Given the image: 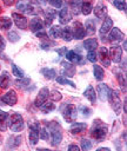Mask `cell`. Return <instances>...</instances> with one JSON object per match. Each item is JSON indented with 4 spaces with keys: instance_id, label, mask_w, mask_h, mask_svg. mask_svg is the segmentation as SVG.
<instances>
[{
    "instance_id": "db71d44e",
    "label": "cell",
    "mask_w": 127,
    "mask_h": 151,
    "mask_svg": "<svg viewBox=\"0 0 127 151\" xmlns=\"http://www.w3.org/2000/svg\"><path fill=\"white\" fill-rule=\"evenodd\" d=\"M96 151H111V150L107 149V147H100V149H98Z\"/></svg>"
},
{
    "instance_id": "ac0fdd59",
    "label": "cell",
    "mask_w": 127,
    "mask_h": 151,
    "mask_svg": "<svg viewBox=\"0 0 127 151\" xmlns=\"http://www.w3.org/2000/svg\"><path fill=\"white\" fill-rule=\"evenodd\" d=\"M112 26H113V20H112L109 17H106L105 20H103V22H102V25H101V28H100L101 35L108 33V32L112 29Z\"/></svg>"
},
{
    "instance_id": "4dcf8cb0",
    "label": "cell",
    "mask_w": 127,
    "mask_h": 151,
    "mask_svg": "<svg viewBox=\"0 0 127 151\" xmlns=\"http://www.w3.org/2000/svg\"><path fill=\"white\" fill-rule=\"evenodd\" d=\"M61 37L63 38V40L66 41H71L72 38H73V34H72V29L69 27H65L61 29Z\"/></svg>"
},
{
    "instance_id": "44dd1931",
    "label": "cell",
    "mask_w": 127,
    "mask_h": 151,
    "mask_svg": "<svg viewBox=\"0 0 127 151\" xmlns=\"http://www.w3.org/2000/svg\"><path fill=\"white\" fill-rule=\"evenodd\" d=\"M55 15H56V13L53 8H49L47 11H45V24L44 25H46V26L51 25L52 21L54 20V18H55Z\"/></svg>"
},
{
    "instance_id": "52a82bcc",
    "label": "cell",
    "mask_w": 127,
    "mask_h": 151,
    "mask_svg": "<svg viewBox=\"0 0 127 151\" xmlns=\"http://www.w3.org/2000/svg\"><path fill=\"white\" fill-rule=\"evenodd\" d=\"M39 123L29 124V143L32 145H35L39 140Z\"/></svg>"
},
{
    "instance_id": "603a6c76",
    "label": "cell",
    "mask_w": 127,
    "mask_h": 151,
    "mask_svg": "<svg viewBox=\"0 0 127 151\" xmlns=\"http://www.w3.org/2000/svg\"><path fill=\"white\" fill-rule=\"evenodd\" d=\"M9 81H11V78H9V74L5 71L0 74V87L1 88H7L8 85H9Z\"/></svg>"
},
{
    "instance_id": "30bf717a",
    "label": "cell",
    "mask_w": 127,
    "mask_h": 151,
    "mask_svg": "<svg viewBox=\"0 0 127 151\" xmlns=\"http://www.w3.org/2000/svg\"><path fill=\"white\" fill-rule=\"evenodd\" d=\"M109 55L112 58V60L114 63H119L121 60V55H122V48L119 45H114L109 48Z\"/></svg>"
},
{
    "instance_id": "681fc988",
    "label": "cell",
    "mask_w": 127,
    "mask_h": 151,
    "mask_svg": "<svg viewBox=\"0 0 127 151\" xmlns=\"http://www.w3.org/2000/svg\"><path fill=\"white\" fill-rule=\"evenodd\" d=\"M36 37L40 38V39H44V40H48V35L45 32H38L36 33Z\"/></svg>"
},
{
    "instance_id": "f6af8a7d",
    "label": "cell",
    "mask_w": 127,
    "mask_h": 151,
    "mask_svg": "<svg viewBox=\"0 0 127 151\" xmlns=\"http://www.w3.org/2000/svg\"><path fill=\"white\" fill-rule=\"evenodd\" d=\"M87 59L92 63H95L96 61V52L95 51H89L87 53Z\"/></svg>"
},
{
    "instance_id": "6f0895ef",
    "label": "cell",
    "mask_w": 127,
    "mask_h": 151,
    "mask_svg": "<svg viewBox=\"0 0 127 151\" xmlns=\"http://www.w3.org/2000/svg\"><path fill=\"white\" fill-rule=\"evenodd\" d=\"M0 12H1V8H0Z\"/></svg>"
},
{
    "instance_id": "5bb4252c",
    "label": "cell",
    "mask_w": 127,
    "mask_h": 151,
    "mask_svg": "<svg viewBox=\"0 0 127 151\" xmlns=\"http://www.w3.org/2000/svg\"><path fill=\"white\" fill-rule=\"evenodd\" d=\"M44 26H45V25H44V21H42L40 18H38V17H35V18H33V19L31 20L29 27H31V31L34 32V33H38V31H41Z\"/></svg>"
},
{
    "instance_id": "816d5d0a",
    "label": "cell",
    "mask_w": 127,
    "mask_h": 151,
    "mask_svg": "<svg viewBox=\"0 0 127 151\" xmlns=\"http://www.w3.org/2000/svg\"><path fill=\"white\" fill-rule=\"evenodd\" d=\"M5 48V41H4V38L0 35V50H4Z\"/></svg>"
},
{
    "instance_id": "d4e9b609",
    "label": "cell",
    "mask_w": 127,
    "mask_h": 151,
    "mask_svg": "<svg viewBox=\"0 0 127 151\" xmlns=\"http://www.w3.org/2000/svg\"><path fill=\"white\" fill-rule=\"evenodd\" d=\"M83 46L86 50L89 51H94L96 47H98V40L96 39H87L83 41Z\"/></svg>"
},
{
    "instance_id": "7c38bea8",
    "label": "cell",
    "mask_w": 127,
    "mask_h": 151,
    "mask_svg": "<svg viewBox=\"0 0 127 151\" xmlns=\"http://www.w3.org/2000/svg\"><path fill=\"white\" fill-rule=\"evenodd\" d=\"M71 19H72V15L69 13V9L67 7L61 8L60 12H59V21H60V24L66 25V24H68L71 21Z\"/></svg>"
},
{
    "instance_id": "7dc6e473",
    "label": "cell",
    "mask_w": 127,
    "mask_h": 151,
    "mask_svg": "<svg viewBox=\"0 0 127 151\" xmlns=\"http://www.w3.org/2000/svg\"><path fill=\"white\" fill-rule=\"evenodd\" d=\"M7 117H8V113L0 110V123H5L7 120Z\"/></svg>"
},
{
    "instance_id": "ab89813d",
    "label": "cell",
    "mask_w": 127,
    "mask_h": 151,
    "mask_svg": "<svg viewBox=\"0 0 127 151\" xmlns=\"http://www.w3.org/2000/svg\"><path fill=\"white\" fill-rule=\"evenodd\" d=\"M48 137H49V134H48V132H47V130H46L45 127L39 129V138H40V139H42V140H47Z\"/></svg>"
},
{
    "instance_id": "ba28073f",
    "label": "cell",
    "mask_w": 127,
    "mask_h": 151,
    "mask_svg": "<svg viewBox=\"0 0 127 151\" xmlns=\"http://www.w3.org/2000/svg\"><path fill=\"white\" fill-rule=\"evenodd\" d=\"M12 18L14 20V24L20 28V29H26L27 28V19L25 15L19 14V13H12Z\"/></svg>"
},
{
    "instance_id": "8992f818",
    "label": "cell",
    "mask_w": 127,
    "mask_h": 151,
    "mask_svg": "<svg viewBox=\"0 0 127 151\" xmlns=\"http://www.w3.org/2000/svg\"><path fill=\"white\" fill-rule=\"evenodd\" d=\"M71 29H72V34L75 39H82L86 35V31H85V28L80 21H74L73 27Z\"/></svg>"
},
{
    "instance_id": "7402d4cb",
    "label": "cell",
    "mask_w": 127,
    "mask_h": 151,
    "mask_svg": "<svg viewBox=\"0 0 127 151\" xmlns=\"http://www.w3.org/2000/svg\"><path fill=\"white\" fill-rule=\"evenodd\" d=\"M66 58H67V60L71 61V63H79L82 57H81V54L76 53L75 51H67Z\"/></svg>"
},
{
    "instance_id": "d590c367",
    "label": "cell",
    "mask_w": 127,
    "mask_h": 151,
    "mask_svg": "<svg viewBox=\"0 0 127 151\" xmlns=\"http://www.w3.org/2000/svg\"><path fill=\"white\" fill-rule=\"evenodd\" d=\"M48 97H49L53 101H58V100H60V99L62 98L61 93H60V92H58V91H51V92L48 93Z\"/></svg>"
},
{
    "instance_id": "3957f363",
    "label": "cell",
    "mask_w": 127,
    "mask_h": 151,
    "mask_svg": "<svg viewBox=\"0 0 127 151\" xmlns=\"http://www.w3.org/2000/svg\"><path fill=\"white\" fill-rule=\"evenodd\" d=\"M49 132H51V139H52V145H59L61 139H62V132L61 127L56 122H51L47 124Z\"/></svg>"
},
{
    "instance_id": "bcb514c9",
    "label": "cell",
    "mask_w": 127,
    "mask_h": 151,
    "mask_svg": "<svg viewBox=\"0 0 127 151\" xmlns=\"http://www.w3.org/2000/svg\"><path fill=\"white\" fill-rule=\"evenodd\" d=\"M79 110H80V112H81L85 117H88V116L91 114V112H92L91 109H88V107H86V106H80Z\"/></svg>"
},
{
    "instance_id": "f907efd6",
    "label": "cell",
    "mask_w": 127,
    "mask_h": 151,
    "mask_svg": "<svg viewBox=\"0 0 127 151\" xmlns=\"http://www.w3.org/2000/svg\"><path fill=\"white\" fill-rule=\"evenodd\" d=\"M67 151H80V149L78 147V145H69V147H68V150Z\"/></svg>"
},
{
    "instance_id": "4316f807",
    "label": "cell",
    "mask_w": 127,
    "mask_h": 151,
    "mask_svg": "<svg viewBox=\"0 0 127 151\" xmlns=\"http://www.w3.org/2000/svg\"><path fill=\"white\" fill-rule=\"evenodd\" d=\"M12 26V20L8 17H0V29H8Z\"/></svg>"
},
{
    "instance_id": "e575fe53",
    "label": "cell",
    "mask_w": 127,
    "mask_h": 151,
    "mask_svg": "<svg viewBox=\"0 0 127 151\" xmlns=\"http://www.w3.org/2000/svg\"><path fill=\"white\" fill-rule=\"evenodd\" d=\"M81 11H82V14L87 15L92 12V4L91 2H82L81 4Z\"/></svg>"
},
{
    "instance_id": "7bdbcfd3",
    "label": "cell",
    "mask_w": 127,
    "mask_h": 151,
    "mask_svg": "<svg viewBox=\"0 0 127 151\" xmlns=\"http://www.w3.org/2000/svg\"><path fill=\"white\" fill-rule=\"evenodd\" d=\"M29 79L28 78H21L20 80H15V85H18L19 87H21V86H27L28 84H29Z\"/></svg>"
},
{
    "instance_id": "11a10c76",
    "label": "cell",
    "mask_w": 127,
    "mask_h": 151,
    "mask_svg": "<svg viewBox=\"0 0 127 151\" xmlns=\"http://www.w3.org/2000/svg\"><path fill=\"white\" fill-rule=\"evenodd\" d=\"M5 4H6V5H7V6H8V5H13V1H12V2H11V1H6V2H5Z\"/></svg>"
},
{
    "instance_id": "484cf974",
    "label": "cell",
    "mask_w": 127,
    "mask_h": 151,
    "mask_svg": "<svg viewBox=\"0 0 127 151\" xmlns=\"http://www.w3.org/2000/svg\"><path fill=\"white\" fill-rule=\"evenodd\" d=\"M93 67H94V77H95V79L96 80H102L103 77H105L103 68L101 66H99V65H94Z\"/></svg>"
},
{
    "instance_id": "e0dca14e",
    "label": "cell",
    "mask_w": 127,
    "mask_h": 151,
    "mask_svg": "<svg viewBox=\"0 0 127 151\" xmlns=\"http://www.w3.org/2000/svg\"><path fill=\"white\" fill-rule=\"evenodd\" d=\"M96 90H98V93H99L100 99H101L102 101H105V100L107 99V97H108V93H109L111 88H109L107 85H105V84H100V85H98Z\"/></svg>"
},
{
    "instance_id": "9a60e30c",
    "label": "cell",
    "mask_w": 127,
    "mask_h": 151,
    "mask_svg": "<svg viewBox=\"0 0 127 151\" xmlns=\"http://www.w3.org/2000/svg\"><path fill=\"white\" fill-rule=\"evenodd\" d=\"M94 13L95 15L99 18V19H105L106 18V14H107V7L103 2H99L95 8H94Z\"/></svg>"
},
{
    "instance_id": "f1b7e54d",
    "label": "cell",
    "mask_w": 127,
    "mask_h": 151,
    "mask_svg": "<svg viewBox=\"0 0 127 151\" xmlns=\"http://www.w3.org/2000/svg\"><path fill=\"white\" fill-rule=\"evenodd\" d=\"M41 73L44 74V77H46L47 79H53L54 77H56V72L55 70L53 68H49V67H45L41 70Z\"/></svg>"
},
{
    "instance_id": "ee69618b",
    "label": "cell",
    "mask_w": 127,
    "mask_h": 151,
    "mask_svg": "<svg viewBox=\"0 0 127 151\" xmlns=\"http://www.w3.org/2000/svg\"><path fill=\"white\" fill-rule=\"evenodd\" d=\"M113 5L120 11H126V2L125 1H114Z\"/></svg>"
},
{
    "instance_id": "60d3db41",
    "label": "cell",
    "mask_w": 127,
    "mask_h": 151,
    "mask_svg": "<svg viewBox=\"0 0 127 151\" xmlns=\"http://www.w3.org/2000/svg\"><path fill=\"white\" fill-rule=\"evenodd\" d=\"M7 37H8V39H9L11 41H13V42H15V41H18V40L20 39L19 34H18L16 32H14V31H9L8 34H7Z\"/></svg>"
},
{
    "instance_id": "7a4b0ae2",
    "label": "cell",
    "mask_w": 127,
    "mask_h": 151,
    "mask_svg": "<svg viewBox=\"0 0 127 151\" xmlns=\"http://www.w3.org/2000/svg\"><path fill=\"white\" fill-rule=\"evenodd\" d=\"M7 122H8V126L13 132H20L24 130L25 124H24V119L21 117V114L19 113H12L8 114L7 117Z\"/></svg>"
},
{
    "instance_id": "f546056e",
    "label": "cell",
    "mask_w": 127,
    "mask_h": 151,
    "mask_svg": "<svg viewBox=\"0 0 127 151\" xmlns=\"http://www.w3.org/2000/svg\"><path fill=\"white\" fill-rule=\"evenodd\" d=\"M55 109V105L53 104V101H45L41 106H40V110L44 112V113H48L51 111H53Z\"/></svg>"
},
{
    "instance_id": "2e32d148",
    "label": "cell",
    "mask_w": 127,
    "mask_h": 151,
    "mask_svg": "<svg viewBox=\"0 0 127 151\" xmlns=\"http://www.w3.org/2000/svg\"><path fill=\"white\" fill-rule=\"evenodd\" d=\"M123 38H125V34L118 27H114L111 29V33H109V40L111 41H121Z\"/></svg>"
},
{
    "instance_id": "8d00e7d4",
    "label": "cell",
    "mask_w": 127,
    "mask_h": 151,
    "mask_svg": "<svg viewBox=\"0 0 127 151\" xmlns=\"http://www.w3.org/2000/svg\"><path fill=\"white\" fill-rule=\"evenodd\" d=\"M81 147H82V151H88V150H91V147H92L91 140H88V139H86V138L81 139Z\"/></svg>"
},
{
    "instance_id": "277c9868",
    "label": "cell",
    "mask_w": 127,
    "mask_h": 151,
    "mask_svg": "<svg viewBox=\"0 0 127 151\" xmlns=\"http://www.w3.org/2000/svg\"><path fill=\"white\" fill-rule=\"evenodd\" d=\"M76 113H78V109L73 104H65V106L62 107V116L65 120L68 123H72L76 119Z\"/></svg>"
},
{
    "instance_id": "9c48e42d",
    "label": "cell",
    "mask_w": 127,
    "mask_h": 151,
    "mask_svg": "<svg viewBox=\"0 0 127 151\" xmlns=\"http://www.w3.org/2000/svg\"><path fill=\"white\" fill-rule=\"evenodd\" d=\"M1 100L4 103H6L7 105H15L16 101H18V97H16V93L14 90H9L6 94H4L1 97Z\"/></svg>"
},
{
    "instance_id": "b9f144b4",
    "label": "cell",
    "mask_w": 127,
    "mask_h": 151,
    "mask_svg": "<svg viewBox=\"0 0 127 151\" xmlns=\"http://www.w3.org/2000/svg\"><path fill=\"white\" fill-rule=\"evenodd\" d=\"M118 79H119L121 90H122L123 92H126V79H125V77H123L121 73H119V74H118Z\"/></svg>"
},
{
    "instance_id": "6da1fadb",
    "label": "cell",
    "mask_w": 127,
    "mask_h": 151,
    "mask_svg": "<svg viewBox=\"0 0 127 151\" xmlns=\"http://www.w3.org/2000/svg\"><path fill=\"white\" fill-rule=\"evenodd\" d=\"M106 134H107V125L100 119L94 120L93 126L91 129V136L96 140H103L106 138Z\"/></svg>"
},
{
    "instance_id": "5b68a950",
    "label": "cell",
    "mask_w": 127,
    "mask_h": 151,
    "mask_svg": "<svg viewBox=\"0 0 127 151\" xmlns=\"http://www.w3.org/2000/svg\"><path fill=\"white\" fill-rule=\"evenodd\" d=\"M107 100L111 103V105L114 109V111L119 114L120 113V110H121V100H120V97H119L118 92L111 88V91L108 93V97H107Z\"/></svg>"
},
{
    "instance_id": "f35d334b",
    "label": "cell",
    "mask_w": 127,
    "mask_h": 151,
    "mask_svg": "<svg viewBox=\"0 0 127 151\" xmlns=\"http://www.w3.org/2000/svg\"><path fill=\"white\" fill-rule=\"evenodd\" d=\"M12 72H13V74H14L15 77L24 78V72H22L21 70H19V67H18L15 64H13V65H12Z\"/></svg>"
},
{
    "instance_id": "8fae6325",
    "label": "cell",
    "mask_w": 127,
    "mask_h": 151,
    "mask_svg": "<svg viewBox=\"0 0 127 151\" xmlns=\"http://www.w3.org/2000/svg\"><path fill=\"white\" fill-rule=\"evenodd\" d=\"M48 93H49V91L46 87H44V88L40 90V92L38 93V96L35 98V101H34V104H35L36 107H40L46 101V99L48 98Z\"/></svg>"
},
{
    "instance_id": "74e56055",
    "label": "cell",
    "mask_w": 127,
    "mask_h": 151,
    "mask_svg": "<svg viewBox=\"0 0 127 151\" xmlns=\"http://www.w3.org/2000/svg\"><path fill=\"white\" fill-rule=\"evenodd\" d=\"M56 81H58L59 84H66V85H69V86H72V87H75V84H74L73 81H71L69 79H66V78H63V77H58V78H56Z\"/></svg>"
},
{
    "instance_id": "d6a6232c",
    "label": "cell",
    "mask_w": 127,
    "mask_h": 151,
    "mask_svg": "<svg viewBox=\"0 0 127 151\" xmlns=\"http://www.w3.org/2000/svg\"><path fill=\"white\" fill-rule=\"evenodd\" d=\"M81 4L82 2H80V1H71L69 2V6H71V8H72V11H73L74 14H79L80 13V11H81Z\"/></svg>"
},
{
    "instance_id": "f5cc1de1",
    "label": "cell",
    "mask_w": 127,
    "mask_h": 151,
    "mask_svg": "<svg viewBox=\"0 0 127 151\" xmlns=\"http://www.w3.org/2000/svg\"><path fill=\"white\" fill-rule=\"evenodd\" d=\"M56 52H58V53H59V54H63V53H65V52H66V53H67V48H66V47H62V48H61V50H56Z\"/></svg>"
},
{
    "instance_id": "83f0119b",
    "label": "cell",
    "mask_w": 127,
    "mask_h": 151,
    "mask_svg": "<svg viewBox=\"0 0 127 151\" xmlns=\"http://www.w3.org/2000/svg\"><path fill=\"white\" fill-rule=\"evenodd\" d=\"M61 65L65 67V74H67L68 77H72L74 73H75V67H74V65H72V64H68V63H61Z\"/></svg>"
},
{
    "instance_id": "9f6ffc18",
    "label": "cell",
    "mask_w": 127,
    "mask_h": 151,
    "mask_svg": "<svg viewBox=\"0 0 127 151\" xmlns=\"http://www.w3.org/2000/svg\"><path fill=\"white\" fill-rule=\"evenodd\" d=\"M38 151H51V150H48V149H39Z\"/></svg>"
},
{
    "instance_id": "4fadbf2b",
    "label": "cell",
    "mask_w": 127,
    "mask_h": 151,
    "mask_svg": "<svg viewBox=\"0 0 127 151\" xmlns=\"http://www.w3.org/2000/svg\"><path fill=\"white\" fill-rule=\"evenodd\" d=\"M96 57H99V59H100V61L102 63L103 66H107V67L109 66L111 60H109V58H108V51H107L106 47H100L99 53H98Z\"/></svg>"
},
{
    "instance_id": "1f68e13d",
    "label": "cell",
    "mask_w": 127,
    "mask_h": 151,
    "mask_svg": "<svg viewBox=\"0 0 127 151\" xmlns=\"http://www.w3.org/2000/svg\"><path fill=\"white\" fill-rule=\"evenodd\" d=\"M61 29H62V28H60L59 26H52V27L49 28V35H51L52 38L56 39V38H59V37H61Z\"/></svg>"
},
{
    "instance_id": "836d02e7",
    "label": "cell",
    "mask_w": 127,
    "mask_h": 151,
    "mask_svg": "<svg viewBox=\"0 0 127 151\" xmlns=\"http://www.w3.org/2000/svg\"><path fill=\"white\" fill-rule=\"evenodd\" d=\"M86 29H87L86 31L87 34H93L95 32V25H94V22H93L92 19H89V20L86 21Z\"/></svg>"
},
{
    "instance_id": "ffe728a7",
    "label": "cell",
    "mask_w": 127,
    "mask_h": 151,
    "mask_svg": "<svg viewBox=\"0 0 127 151\" xmlns=\"http://www.w3.org/2000/svg\"><path fill=\"white\" fill-rule=\"evenodd\" d=\"M86 129H87V125H86L85 123H74V124L71 125L69 131H71L72 133L76 134V133H80V132L85 131Z\"/></svg>"
},
{
    "instance_id": "d6986e66",
    "label": "cell",
    "mask_w": 127,
    "mask_h": 151,
    "mask_svg": "<svg viewBox=\"0 0 127 151\" xmlns=\"http://www.w3.org/2000/svg\"><path fill=\"white\" fill-rule=\"evenodd\" d=\"M40 11H41V8H40V6L36 2H34V1L26 2V9H25L26 13H28V14H36Z\"/></svg>"
},
{
    "instance_id": "c3c4849f",
    "label": "cell",
    "mask_w": 127,
    "mask_h": 151,
    "mask_svg": "<svg viewBox=\"0 0 127 151\" xmlns=\"http://www.w3.org/2000/svg\"><path fill=\"white\" fill-rule=\"evenodd\" d=\"M49 5H52V6L56 7V8H59V7H61V6H62V1H56V0H52V1H49Z\"/></svg>"
},
{
    "instance_id": "cb8c5ba5",
    "label": "cell",
    "mask_w": 127,
    "mask_h": 151,
    "mask_svg": "<svg viewBox=\"0 0 127 151\" xmlns=\"http://www.w3.org/2000/svg\"><path fill=\"white\" fill-rule=\"evenodd\" d=\"M83 96H85V97H86L91 103H94V101H95V99H96L95 91H94V88H93L92 86H87L86 91L83 92Z\"/></svg>"
}]
</instances>
